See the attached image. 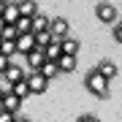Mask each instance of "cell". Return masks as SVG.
I'll list each match as a JSON object with an SVG mask.
<instances>
[{"mask_svg": "<svg viewBox=\"0 0 122 122\" xmlns=\"http://www.w3.org/2000/svg\"><path fill=\"white\" fill-rule=\"evenodd\" d=\"M14 27H16V35L19 33H30V16H16Z\"/></svg>", "mask_w": 122, "mask_h": 122, "instance_id": "20", "label": "cell"}, {"mask_svg": "<svg viewBox=\"0 0 122 122\" xmlns=\"http://www.w3.org/2000/svg\"><path fill=\"white\" fill-rule=\"evenodd\" d=\"M0 98H3V87H0Z\"/></svg>", "mask_w": 122, "mask_h": 122, "instance_id": "27", "label": "cell"}, {"mask_svg": "<svg viewBox=\"0 0 122 122\" xmlns=\"http://www.w3.org/2000/svg\"><path fill=\"white\" fill-rule=\"evenodd\" d=\"M0 52L14 57V54H16V41H14V38H0Z\"/></svg>", "mask_w": 122, "mask_h": 122, "instance_id": "18", "label": "cell"}, {"mask_svg": "<svg viewBox=\"0 0 122 122\" xmlns=\"http://www.w3.org/2000/svg\"><path fill=\"white\" fill-rule=\"evenodd\" d=\"M19 79H25V71L19 65H14V62L0 73V81H3V84H14V81H19Z\"/></svg>", "mask_w": 122, "mask_h": 122, "instance_id": "7", "label": "cell"}, {"mask_svg": "<svg viewBox=\"0 0 122 122\" xmlns=\"http://www.w3.org/2000/svg\"><path fill=\"white\" fill-rule=\"evenodd\" d=\"M98 71L106 79H114V76H117V62H114V60H100L98 62Z\"/></svg>", "mask_w": 122, "mask_h": 122, "instance_id": "16", "label": "cell"}, {"mask_svg": "<svg viewBox=\"0 0 122 122\" xmlns=\"http://www.w3.org/2000/svg\"><path fill=\"white\" fill-rule=\"evenodd\" d=\"M0 16L5 19V25H14V22H16V16H19V8H16V3L5 0V3H3V8H0Z\"/></svg>", "mask_w": 122, "mask_h": 122, "instance_id": "11", "label": "cell"}, {"mask_svg": "<svg viewBox=\"0 0 122 122\" xmlns=\"http://www.w3.org/2000/svg\"><path fill=\"white\" fill-rule=\"evenodd\" d=\"M95 16H98L103 25H114V22H117V5H111V3L103 0V3L95 5Z\"/></svg>", "mask_w": 122, "mask_h": 122, "instance_id": "4", "label": "cell"}, {"mask_svg": "<svg viewBox=\"0 0 122 122\" xmlns=\"http://www.w3.org/2000/svg\"><path fill=\"white\" fill-rule=\"evenodd\" d=\"M14 122H30V119L22 117V111H16V114H14Z\"/></svg>", "mask_w": 122, "mask_h": 122, "instance_id": "25", "label": "cell"}, {"mask_svg": "<svg viewBox=\"0 0 122 122\" xmlns=\"http://www.w3.org/2000/svg\"><path fill=\"white\" fill-rule=\"evenodd\" d=\"M76 122H100V119L95 117V114H79V117H76Z\"/></svg>", "mask_w": 122, "mask_h": 122, "instance_id": "22", "label": "cell"}, {"mask_svg": "<svg viewBox=\"0 0 122 122\" xmlns=\"http://www.w3.org/2000/svg\"><path fill=\"white\" fill-rule=\"evenodd\" d=\"M0 109H5V111H22V98L19 95H14L11 90H3V98H0Z\"/></svg>", "mask_w": 122, "mask_h": 122, "instance_id": "5", "label": "cell"}, {"mask_svg": "<svg viewBox=\"0 0 122 122\" xmlns=\"http://www.w3.org/2000/svg\"><path fill=\"white\" fill-rule=\"evenodd\" d=\"M38 73L44 76L46 81H54V79L60 76V68H57L54 60H44V62H41V68H38Z\"/></svg>", "mask_w": 122, "mask_h": 122, "instance_id": "9", "label": "cell"}, {"mask_svg": "<svg viewBox=\"0 0 122 122\" xmlns=\"http://www.w3.org/2000/svg\"><path fill=\"white\" fill-rule=\"evenodd\" d=\"M3 3H5V0H0V8H3Z\"/></svg>", "mask_w": 122, "mask_h": 122, "instance_id": "26", "label": "cell"}, {"mask_svg": "<svg viewBox=\"0 0 122 122\" xmlns=\"http://www.w3.org/2000/svg\"><path fill=\"white\" fill-rule=\"evenodd\" d=\"M25 81H27V87H30V95H41V92H46V90H49V81L38 73V71H30V73H25Z\"/></svg>", "mask_w": 122, "mask_h": 122, "instance_id": "3", "label": "cell"}, {"mask_svg": "<svg viewBox=\"0 0 122 122\" xmlns=\"http://www.w3.org/2000/svg\"><path fill=\"white\" fill-rule=\"evenodd\" d=\"M54 62H57V68H60V73H71V71H76V54H65V52H62Z\"/></svg>", "mask_w": 122, "mask_h": 122, "instance_id": "10", "label": "cell"}, {"mask_svg": "<svg viewBox=\"0 0 122 122\" xmlns=\"http://www.w3.org/2000/svg\"><path fill=\"white\" fill-rule=\"evenodd\" d=\"M25 60H27V68H30V71H38L41 62L46 60V57H44V49H41V46H33L30 52L25 54Z\"/></svg>", "mask_w": 122, "mask_h": 122, "instance_id": "6", "label": "cell"}, {"mask_svg": "<svg viewBox=\"0 0 122 122\" xmlns=\"http://www.w3.org/2000/svg\"><path fill=\"white\" fill-rule=\"evenodd\" d=\"M49 27V16L46 14H41V8L30 16V33H38V30H46Z\"/></svg>", "mask_w": 122, "mask_h": 122, "instance_id": "12", "label": "cell"}, {"mask_svg": "<svg viewBox=\"0 0 122 122\" xmlns=\"http://www.w3.org/2000/svg\"><path fill=\"white\" fill-rule=\"evenodd\" d=\"M33 38H35V46L44 49L49 41H52V33H49V30H38V33H33Z\"/></svg>", "mask_w": 122, "mask_h": 122, "instance_id": "19", "label": "cell"}, {"mask_svg": "<svg viewBox=\"0 0 122 122\" xmlns=\"http://www.w3.org/2000/svg\"><path fill=\"white\" fill-rule=\"evenodd\" d=\"M111 35H114V41H117V44H122V27L114 22V27H111Z\"/></svg>", "mask_w": 122, "mask_h": 122, "instance_id": "21", "label": "cell"}, {"mask_svg": "<svg viewBox=\"0 0 122 122\" xmlns=\"http://www.w3.org/2000/svg\"><path fill=\"white\" fill-rule=\"evenodd\" d=\"M14 41H16V54H27V52H30V49L35 46V38H33V33H19Z\"/></svg>", "mask_w": 122, "mask_h": 122, "instance_id": "8", "label": "cell"}, {"mask_svg": "<svg viewBox=\"0 0 122 122\" xmlns=\"http://www.w3.org/2000/svg\"><path fill=\"white\" fill-rule=\"evenodd\" d=\"M49 33H52V38H65V35L71 33V25H68V19L65 16H49V27H46Z\"/></svg>", "mask_w": 122, "mask_h": 122, "instance_id": "2", "label": "cell"}, {"mask_svg": "<svg viewBox=\"0 0 122 122\" xmlns=\"http://www.w3.org/2000/svg\"><path fill=\"white\" fill-rule=\"evenodd\" d=\"M84 87H87L95 98L106 100V98L111 95V79H106L98 68H92V71H87V73H84Z\"/></svg>", "mask_w": 122, "mask_h": 122, "instance_id": "1", "label": "cell"}, {"mask_svg": "<svg viewBox=\"0 0 122 122\" xmlns=\"http://www.w3.org/2000/svg\"><path fill=\"white\" fill-rule=\"evenodd\" d=\"M8 65H11V57H8V54H3V52H0V73H3V71H5V68H8Z\"/></svg>", "mask_w": 122, "mask_h": 122, "instance_id": "23", "label": "cell"}, {"mask_svg": "<svg viewBox=\"0 0 122 122\" xmlns=\"http://www.w3.org/2000/svg\"><path fill=\"white\" fill-rule=\"evenodd\" d=\"M60 54H62V49H60V41H57V38H52V41H49V44L44 46V57H46V60H57Z\"/></svg>", "mask_w": 122, "mask_h": 122, "instance_id": "14", "label": "cell"}, {"mask_svg": "<svg viewBox=\"0 0 122 122\" xmlns=\"http://www.w3.org/2000/svg\"><path fill=\"white\" fill-rule=\"evenodd\" d=\"M8 90L14 92V95H19V98H27V95H30V87H27V81H25V79H19V81H14V84H8Z\"/></svg>", "mask_w": 122, "mask_h": 122, "instance_id": "17", "label": "cell"}, {"mask_svg": "<svg viewBox=\"0 0 122 122\" xmlns=\"http://www.w3.org/2000/svg\"><path fill=\"white\" fill-rule=\"evenodd\" d=\"M16 8H19V16H33V14L38 11V3H35V0H19Z\"/></svg>", "mask_w": 122, "mask_h": 122, "instance_id": "15", "label": "cell"}, {"mask_svg": "<svg viewBox=\"0 0 122 122\" xmlns=\"http://www.w3.org/2000/svg\"><path fill=\"white\" fill-rule=\"evenodd\" d=\"M0 122H14V111H5V109H0Z\"/></svg>", "mask_w": 122, "mask_h": 122, "instance_id": "24", "label": "cell"}, {"mask_svg": "<svg viewBox=\"0 0 122 122\" xmlns=\"http://www.w3.org/2000/svg\"><path fill=\"white\" fill-rule=\"evenodd\" d=\"M60 49H62L65 54H79L81 44H79L76 38H71V35H65V38H60Z\"/></svg>", "mask_w": 122, "mask_h": 122, "instance_id": "13", "label": "cell"}]
</instances>
